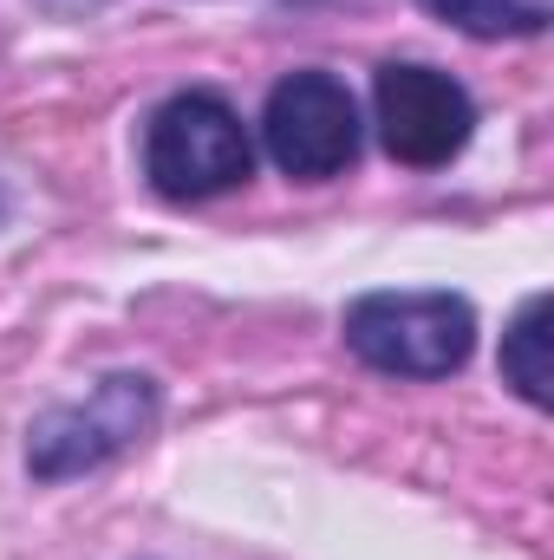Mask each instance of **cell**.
Instances as JSON below:
<instances>
[{"label":"cell","mask_w":554,"mask_h":560,"mask_svg":"<svg viewBox=\"0 0 554 560\" xmlns=\"http://www.w3.org/2000/svg\"><path fill=\"white\" fill-rule=\"evenodd\" d=\"M346 346L392 378H450L476 346V313L457 293H366L346 306Z\"/></svg>","instance_id":"2"},{"label":"cell","mask_w":554,"mask_h":560,"mask_svg":"<svg viewBox=\"0 0 554 560\" xmlns=\"http://www.w3.org/2000/svg\"><path fill=\"white\" fill-rule=\"evenodd\" d=\"M503 378L535 405V411H549L554 405V359H549V293H535V300H522V313L509 319V332H503Z\"/></svg>","instance_id":"6"},{"label":"cell","mask_w":554,"mask_h":560,"mask_svg":"<svg viewBox=\"0 0 554 560\" xmlns=\"http://www.w3.org/2000/svg\"><path fill=\"white\" fill-rule=\"evenodd\" d=\"M372 118H379L385 156L405 170H443L476 131L470 92L437 66H379Z\"/></svg>","instance_id":"5"},{"label":"cell","mask_w":554,"mask_h":560,"mask_svg":"<svg viewBox=\"0 0 554 560\" xmlns=\"http://www.w3.org/2000/svg\"><path fill=\"white\" fill-rule=\"evenodd\" d=\"M417 7L470 39H529L554 20V0H417Z\"/></svg>","instance_id":"7"},{"label":"cell","mask_w":554,"mask_h":560,"mask_svg":"<svg viewBox=\"0 0 554 560\" xmlns=\"http://www.w3.org/2000/svg\"><path fill=\"white\" fill-rule=\"evenodd\" d=\"M150 423H157V385L143 372H112L92 385L85 405H59L26 430V469L39 482L85 476V469L112 463L118 450H131Z\"/></svg>","instance_id":"3"},{"label":"cell","mask_w":554,"mask_h":560,"mask_svg":"<svg viewBox=\"0 0 554 560\" xmlns=\"http://www.w3.org/2000/svg\"><path fill=\"white\" fill-rule=\"evenodd\" d=\"M249 170H255V143L216 92H176L170 105H157V118L143 131V176L157 196L209 202V196L249 183Z\"/></svg>","instance_id":"1"},{"label":"cell","mask_w":554,"mask_h":560,"mask_svg":"<svg viewBox=\"0 0 554 560\" xmlns=\"http://www.w3.org/2000/svg\"><path fill=\"white\" fill-rule=\"evenodd\" d=\"M262 143L287 176L326 183L359 156V105L333 72H287L268 92Z\"/></svg>","instance_id":"4"}]
</instances>
